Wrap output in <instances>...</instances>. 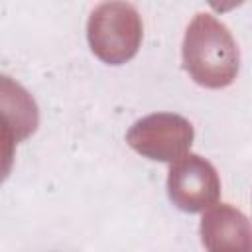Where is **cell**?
<instances>
[{
    "instance_id": "obj_1",
    "label": "cell",
    "mask_w": 252,
    "mask_h": 252,
    "mask_svg": "<svg viewBox=\"0 0 252 252\" xmlns=\"http://www.w3.org/2000/svg\"><path fill=\"white\" fill-rule=\"evenodd\" d=\"M183 59L185 69L205 87H224L238 71V51L230 33L207 14H199L189 26Z\"/></svg>"
},
{
    "instance_id": "obj_2",
    "label": "cell",
    "mask_w": 252,
    "mask_h": 252,
    "mask_svg": "<svg viewBox=\"0 0 252 252\" xmlns=\"http://www.w3.org/2000/svg\"><path fill=\"white\" fill-rule=\"evenodd\" d=\"M142 24L136 10L126 2H104L89 20V41L93 51L106 63L130 59L140 45Z\"/></svg>"
},
{
    "instance_id": "obj_3",
    "label": "cell",
    "mask_w": 252,
    "mask_h": 252,
    "mask_svg": "<svg viewBox=\"0 0 252 252\" xmlns=\"http://www.w3.org/2000/svg\"><path fill=\"white\" fill-rule=\"evenodd\" d=\"M193 140V128L187 120L173 114H154L140 120L128 132V144L152 158L173 161L177 159Z\"/></svg>"
},
{
    "instance_id": "obj_4",
    "label": "cell",
    "mask_w": 252,
    "mask_h": 252,
    "mask_svg": "<svg viewBox=\"0 0 252 252\" xmlns=\"http://www.w3.org/2000/svg\"><path fill=\"white\" fill-rule=\"evenodd\" d=\"M167 187L171 201L183 211H201L219 197L217 171L199 156L177 158L169 171Z\"/></svg>"
},
{
    "instance_id": "obj_5",
    "label": "cell",
    "mask_w": 252,
    "mask_h": 252,
    "mask_svg": "<svg viewBox=\"0 0 252 252\" xmlns=\"http://www.w3.org/2000/svg\"><path fill=\"white\" fill-rule=\"evenodd\" d=\"M0 112L10 120L18 142L28 138L37 126L35 102L18 83L4 75H0Z\"/></svg>"
},
{
    "instance_id": "obj_6",
    "label": "cell",
    "mask_w": 252,
    "mask_h": 252,
    "mask_svg": "<svg viewBox=\"0 0 252 252\" xmlns=\"http://www.w3.org/2000/svg\"><path fill=\"white\" fill-rule=\"evenodd\" d=\"M16 142H18L16 132H14L10 120L0 112V181H4V177L10 173Z\"/></svg>"
},
{
    "instance_id": "obj_7",
    "label": "cell",
    "mask_w": 252,
    "mask_h": 252,
    "mask_svg": "<svg viewBox=\"0 0 252 252\" xmlns=\"http://www.w3.org/2000/svg\"><path fill=\"white\" fill-rule=\"evenodd\" d=\"M209 2H211V6L215 10H230L232 6L240 4L242 0H209Z\"/></svg>"
}]
</instances>
